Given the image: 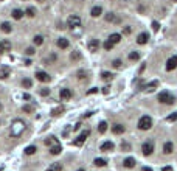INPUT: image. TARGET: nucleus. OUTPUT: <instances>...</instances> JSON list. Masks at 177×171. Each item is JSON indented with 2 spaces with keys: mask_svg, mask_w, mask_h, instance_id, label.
Returning a JSON list of instances; mask_svg holds the SVG:
<instances>
[{
  "mask_svg": "<svg viewBox=\"0 0 177 171\" xmlns=\"http://www.w3.org/2000/svg\"><path fill=\"white\" fill-rule=\"evenodd\" d=\"M124 167L126 168H134L135 167V159L134 157H128V159H124Z\"/></svg>",
  "mask_w": 177,
  "mask_h": 171,
  "instance_id": "nucleus-20",
  "label": "nucleus"
},
{
  "mask_svg": "<svg viewBox=\"0 0 177 171\" xmlns=\"http://www.w3.org/2000/svg\"><path fill=\"white\" fill-rule=\"evenodd\" d=\"M166 121H168V123H173V121H177V112H174V114L168 115V117H166Z\"/></svg>",
  "mask_w": 177,
  "mask_h": 171,
  "instance_id": "nucleus-32",
  "label": "nucleus"
},
{
  "mask_svg": "<svg viewBox=\"0 0 177 171\" xmlns=\"http://www.w3.org/2000/svg\"><path fill=\"white\" fill-rule=\"evenodd\" d=\"M148 41H149V34H148V33H141V34H138V37H137V44H140V45L148 44Z\"/></svg>",
  "mask_w": 177,
  "mask_h": 171,
  "instance_id": "nucleus-12",
  "label": "nucleus"
},
{
  "mask_svg": "<svg viewBox=\"0 0 177 171\" xmlns=\"http://www.w3.org/2000/svg\"><path fill=\"white\" fill-rule=\"evenodd\" d=\"M98 131L101 132V134H104V132L107 131V123H106V121H101V123L98 124Z\"/></svg>",
  "mask_w": 177,
  "mask_h": 171,
  "instance_id": "nucleus-26",
  "label": "nucleus"
},
{
  "mask_svg": "<svg viewBox=\"0 0 177 171\" xmlns=\"http://www.w3.org/2000/svg\"><path fill=\"white\" fill-rule=\"evenodd\" d=\"M158 28H160L158 22H152V30H154V31H158Z\"/></svg>",
  "mask_w": 177,
  "mask_h": 171,
  "instance_id": "nucleus-45",
  "label": "nucleus"
},
{
  "mask_svg": "<svg viewBox=\"0 0 177 171\" xmlns=\"http://www.w3.org/2000/svg\"><path fill=\"white\" fill-rule=\"evenodd\" d=\"M33 42H34V45H42V44H44V37L41 34H37V36L33 37Z\"/></svg>",
  "mask_w": 177,
  "mask_h": 171,
  "instance_id": "nucleus-25",
  "label": "nucleus"
},
{
  "mask_svg": "<svg viewBox=\"0 0 177 171\" xmlns=\"http://www.w3.org/2000/svg\"><path fill=\"white\" fill-rule=\"evenodd\" d=\"M106 20H107V22H117L118 19L115 17L113 13H109V14H106Z\"/></svg>",
  "mask_w": 177,
  "mask_h": 171,
  "instance_id": "nucleus-33",
  "label": "nucleus"
},
{
  "mask_svg": "<svg viewBox=\"0 0 177 171\" xmlns=\"http://www.w3.org/2000/svg\"><path fill=\"white\" fill-rule=\"evenodd\" d=\"M78 75H79V78L82 79V78H84V75H86V73H84V72H79V73H78Z\"/></svg>",
  "mask_w": 177,
  "mask_h": 171,
  "instance_id": "nucleus-54",
  "label": "nucleus"
},
{
  "mask_svg": "<svg viewBox=\"0 0 177 171\" xmlns=\"http://www.w3.org/2000/svg\"><path fill=\"white\" fill-rule=\"evenodd\" d=\"M39 2H45V0H39Z\"/></svg>",
  "mask_w": 177,
  "mask_h": 171,
  "instance_id": "nucleus-60",
  "label": "nucleus"
},
{
  "mask_svg": "<svg viewBox=\"0 0 177 171\" xmlns=\"http://www.w3.org/2000/svg\"><path fill=\"white\" fill-rule=\"evenodd\" d=\"M36 151H37V148H36L34 145H30V146H26V148H25V151H24V152L26 154V156H33V154H34Z\"/></svg>",
  "mask_w": 177,
  "mask_h": 171,
  "instance_id": "nucleus-24",
  "label": "nucleus"
},
{
  "mask_svg": "<svg viewBox=\"0 0 177 171\" xmlns=\"http://www.w3.org/2000/svg\"><path fill=\"white\" fill-rule=\"evenodd\" d=\"M2 109H3V106H2V103H0V112H2Z\"/></svg>",
  "mask_w": 177,
  "mask_h": 171,
  "instance_id": "nucleus-57",
  "label": "nucleus"
},
{
  "mask_svg": "<svg viewBox=\"0 0 177 171\" xmlns=\"http://www.w3.org/2000/svg\"><path fill=\"white\" fill-rule=\"evenodd\" d=\"M41 95H42V97L50 95V89H42V90H41Z\"/></svg>",
  "mask_w": 177,
  "mask_h": 171,
  "instance_id": "nucleus-44",
  "label": "nucleus"
},
{
  "mask_svg": "<svg viewBox=\"0 0 177 171\" xmlns=\"http://www.w3.org/2000/svg\"><path fill=\"white\" fill-rule=\"evenodd\" d=\"M173 2H177V0H173Z\"/></svg>",
  "mask_w": 177,
  "mask_h": 171,
  "instance_id": "nucleus-61",
  "label": "nucleus"
},
{
  "mask_svg": "<svg viewBox=\"0 0 177 171\" xmlns=\"http://www.w3.org/2000/svg\"><path fill=\"white\" fill-rule=\"evenodd\" d=\"M123 33H124V34H131V33H132V28H131V26H126Z\"/></svg>",
  "mask_w": 177,
  "mask_h": 171,
  "instance_id": "nucleus-49",
  "label": "nucleus"
},
{
  "mask_svg": "<svg viewBox=\"0 0 177 171\" xmlns=\"http://www.w3.org/2000/svg\"><path fill=\"white\" fill-rule=\"evenodd\" d=\"M36 79L41 81V82H48L50 81V75L45 73V72H42V70H39V72H36Z\"/></svg>",
  "mask_w": 177,
  "mask_h": 171,
  "instance_id": "nucleus-9",
  "label": "nucleus"
},
{
  "mask_svg": "<svg viewBox=\"0 0 177 171\" xmlns=\"http://www.w3.org/2000/svg\"><path fill=\"white\" fill-rule=\"evenodd\" d=\"M13 17H14L16 20H20L22 17H24V11L19 9V8H16V9L13 11Z\"/></svg>",
  "mask_w": 177,
  "mask_h": 171,
  "instance_id": "nucleus-23",
  "label": "nucleus"
},
{
  "mask_svg": "<svg viewBox=\"0 0 177 171\" xmlns=\"http://www.w3.org/2000/svg\"><path fill=\"white\" fill-rule=\"evenodd\" d=\"M62 111H64V107H58V109H54V111L51 112V115H53V117H58V115H61Z\"/></svg>",
  "mask_w": 177,
  "mask_h": 171,
  "instance_id": "nucleus-39",
  "label": "nucleus"
},
{
  "mask_svg": "<svg viewBox=\"0 0 177 171\" xmlns=\"http://www.w3.org/2000/svg\"><path fill=\"white\" fill-rule=\"evenodd\" d=\"M96 92H98V89H96V87H92V89L87 92V95H92V93H96Z\"/></svg>",
  "mask_w": 177,
  "mask_h": 171,
  "instance_id": "nucleus-48",
  "label": "nucleus"
},
{
  "mask_svg": "<svg viewBox=\"0 0 177 171\" xmlns=\"http://www.w3.org/2000/svg\"><path fill=\"white\" fill-rule=\"evenodd\" d=\"M78 171H86V170H82V168H79V170H78Z\"/></svg>",
  "mask_w": 177,
  "mask_h": 171,
  "instance_id": "nucleus-58",
  "label": "nucleus"
},
{
  "mask_svg": "<svg viewBox=\"0 0 177 171\" xmlns=\"http://www.w3.org/2000/svg\"><path fill=\"white\" fill-rule=\"evenodd\" d=\"M151 126H152V118L149 117V115H143V117L138 120V128H140L141 131L151 129Z\"/></svg>",
  "mask_w": 177,
  "mask_h": 171,
  "instance_id": "nucleus-2",
  "label": "nucleus"
},
{
  "mask_svg": "<svg viewBox=\"0 0 177 171\" xmlns=\"http://www.w3.org/2000/svg\"><path fill=\"white\" fill-rule=\"evenodd\" d=\"M53 61H56V54H51V56H50L45 62H53Z\"/></svg>",
  "mask_w": 177,
  "mask_h": 171,
  "instance_id": "nucleus-46",
  "label": "nucleus"
},
{
  "mask_svg": "<svg viewBox=\"0 0 177 171\" xmlns=\"http://www.w3.org/2000/svg\"><path fill=\"white\" fill-rule=\"evenodd\" d=\"M71 95H73V93H71V90L67 89V87H64V89L59 90V98H61V100H64V101L65 100H70Z\"/></svg>",
  "mask_w": 177,
  "mask_h": 171,
  "instance_id": "nucleus-8",
  "label": "nucleus"
},
{
  "mask_svg": "<svg viewBox=\"0 0 177 171\" xmlns=\"http://www.w3.org/2000/svg\"><path fill=\"white\" fill-rule=\"evenodd\" d=\"M173 151H174V145H173L171 142H166V143L163 145V152H165V154H171Z\"/></svg>",
  "mask_w": 177,
  "mask_h": 171,
  "instance_id": "nucleus-19",
  "label": "nucleus"
},
{
  "mask_svg": "<svg viewBox=\"0 0 177 171\" xmlns=\"http://www.w3.org/2000/svg\"><path fill=\"white\" fill-rule=\"evenodd\" d=\"M22 111H24V112H26V114H31V112H33V107L30 106V104H25V106L22 107Z\"/></svg>",
  "mask_w": 177,
  "mask_h": 171,
  "instance_id": "nucleus-38",
  "label": "nucleus"
},
{
  "mask_svg": "<svg viewBox=\"0 0 177 171\" xmlns=\"http://www.w3.org/2000/svg\"><path fill=\"white\" fill-rule=\"evenodd\" d=\"M22 98H24V100H26V101H28V100H30L31 97L28 95V93H24V95H22Z\"/></svg>",
  "mask_w": 177,
  "mask_h": 171,
  "instance_id": "nucleus-51",
  "label": "nucleus"
},
{
  "mask_svg": "<svg viewBox=\"0 0 177 171\" xmlns=\"http://www.w3.org/2000/svg\"><path fill=\"white\" fill-rule=\"evenodd\" d=\"M109 89H110V87H104V89H103V93H109Z\"/></svg>",
  "mask_w": 177,
  "mask_h": 171,
  "instance_id": "nucleus-53",
  "label": "nucleus"
},
{
  "mask_svg": "<svg viewBox=\"0 0 177 171\" xmlns=\"http://www.w3.org/2000/svg\"><path fill=\"white\" fill-rule=\"evenodd\" d=\"M163 171H171V168H169V167H165V168H163Z\"/></svg>",
  "mask_w": 177,
  "mask_h": 171,
  "instance_id": "nucleus-56",
  "label": "nucleus"
},
{
  "mask_svg": "<svg viewBox=\"0 0 177 171\" xmlns=\"http://www.w3.org/2000/svg\"><path fill=\"white\" fill-rule=\"evenodd\" d=\"M113 45H115V44H112V42H110L109 39H107L106 42H104V48H106V50H112V48H113Z\"/></svg>",
  "mask_w": 177,
  "mask_h": 171,
  "instance_id": "nucleus-37",
  "label": "nucleus"
},
{
  "mask_svg": "<svg viewBox=\"0 0 177 171\" xmlns=\"http://www.w3.org/2000/svg\"><path fill=\"white\" fill-rule=\"evenodd\" d=\"M90 135V129H86V131H82L81 134H79V137L76 140H73V145L75 146H82L84 145V142H86V139Z\"/></svg>",
  "mask_w": 177,
  "mask_h": 171,
  "instance_id": "nucleus-5",
  "label": "nucleus"
},
{
  "mask_svg": "<svg viewBox=\"0 0 177 171\" xmlns=\"http://www.w3.org/2000/svg\"><path fill=\"white\" fill-rule=\"evenodd\" d=\"M90 14H92V17H99V16L103 14V8L101 6H93L92 11H90Z\"/></svg>",
  "mask_w": 177,
  "mask_h": 171,
  "instance_id": "nucleus-18",
  "label": "nucleus"
},
{
  "mask_svg": "<svg viewBox=\"0 0 177 171\" xmlns=\"http://www.w3.org/2000/svg\"><path fill=\"white\" fill-rule=\"evenodd\" d=\"M109 41L112 44H118L121 41V34H118V33H112V34L109 36Z\"/></svg>",
  "mask_w": 177,
  "mask_h": 171,
  "instance_id": "nucleus-22",
  "label": "nucleus"
},
{
  "mask_svg": "<svg viewBox=\"0 0 177 171\" xmlns=\"http://www.w3.org/2000/svg\"><path fill=\"white\" fill-rule=\"evenodd\" d=\"M121 148H123L124 151H128V150H131V145H129V143H123V145H121Z\"/></svg>",
  "mask_w": 177,
  "mask_h": 171,
  "instance_id": "nucleus-47",
  "label": "nucleus"
},
{
  "mask_svg": "<svg viewBox=\"0 0 177 171\" xmlns=\"http://www.w3.org/2000/svg\"><path fill=\"white\" fill-rule=\"evenodd\" d=\"M93 163H95L96 165V167H106V160H104V159H95V162H93Z\"/></svg>",
  "mask_w": 177,
  "mask_h": 171,
  "instance_id": "nucleus-31",
  "label": "nucleus"
},
{
  "mask_svg": "<svg viewBox=\"0 0 177 171\" xmlns=\"http://www.w3.org/2000/svg\"><path fill=\"white\" fill-rule=\"evenodd\" d=\"M0 30H2L3 33H11L13 31V26H11L9 22H3V24L0 25Z\"/></svg>",
  "mask_w": 177,
  "mask_h": 171,
  "instance_id": "nucleus-21",
  "label": "nucleus"
},
{
  "mask_svg": "<svg viewBox=\"0 0 177 171\" xmlns=\"http://www.w3.org/2000/svg\"><path fill=\"white\" fill-rule=\"evenodd\" d=\"M3 47H5V52H9L11 50V42L9 41H3Z\"/></svg>",
  "mask_w": 177,
  "mask_h": 171,
  "instance_id": "nucleus-40",
  "label": "nucleus"
},
{
  "mask_svg": "<svg viewBox=\"0 0 177 171\" xmlns=\"http://www.w3.org/2000/svg\"><path fill=\"white\" fill-rule=\"evenodd\" d=\"M101 78H103V79H112V78H113V73H110V72H103Z\"/></svg>",
  "mask_w": 177,
  "mask_h": 171,
  "instance_id": "nucleus-34",
  "label": "nucleus"
},
{
  "mask_svg": "<svg viewBox=\"0 0 177 171\" xmlns=\"http://www.w3.org/2000/svg\"><path fill=\"white\" fill-rule=\"evenodd\" d=\"M141 151H143L145 156H151V154L154 152V143L152 142H145L143 146H141Z\"/></svg>",
  "mask_w": 177,
  "mask_h": 171,
  "instance_id": "nucleus-6",
  "label": "nucleus"
},
{
  "mask_svg": "<svg viewBox=\"0 0 177 171\" xmlns=\"http://www.w3.org/2000/svg\"><path fill=\"white\" fill-rule=\"evenodd\" d=\"M25 131V123L22 120H14L13 123H11V135L13 137H19L22 132Z\"/></svg>",
  "mask_w": 177,
  "mask_h": 171,
  "instance_id": "nucleus-1",
  "label": "nucleus"
},
{
  "mask_svg": "<svg viewBox=\"0 0 177 171\" xmlns=\"http://www.w3.org/2000/svg\"><path fill=\"white\" fill-rule=\"evenodd\" d=\"M25 53L28 54V56H31V54H34V48H33V47H28V48L25 50Z\"/></svg>",
  "mask_w": 177,
  "mask_h": 171,
  "instance_id": "nucleus-43",
  "label": "nucleus"
},
{
  "mask_svg": "<svg viewBox=\"0 0 177 171\" xmlns=\"http://www.w3.org/2000/svg\"><path fill=\"white\" fill-rule=\"evenodd\" d=\"M47 171H53V170H51V168H48V170H47Z\"/></svg>",
  "mask_w": 177,
  "mask_h": 171,
  "instance_id": "nucleus-59",
  "label": "nucleus"
},
{
  "mask_svg": "<svg viewBox=\"0 0 177 171\" xmlns=\"http://www.w3.org/2000/svg\"><path fill=\"white\" fill-rule=\"evenodd\" d=\"M58 47L61 48V50H65V48H69V39H65V37H61V39H58Z\"/></svg>",
  "mask_w": 177,
  "mask_h": 171,
  "instance_id": "nucleus-14",
  "label": "nucleus"
},
{
  "mask_svg": "<svg viewBox=\"0 0 177 171\" xmlns=\"http://www.w3.org/2000/svg\"><path fill=\"white\" fill-rule=\"evenodd\" d=\"M129 59L131 61H138V59H140V53H138V52H131L129 53Z\"/></svg>",
  "mask_w": 177,
  "mask_h": 171,
  "instance_id": "nucleus-29",
  "label": "nucleus"
},
{
  "mask_svg": "<svg viewBox=\"0 0 177 171\" xmlns=\"http://www.w3.org/2000/svg\"><path fill=\"white\" fill-rule=\"evenodd\" d=\"M9 73H11V69L8 65H2V67H0V78L2 79H6L9 76Z\"/></svg>",
  "mask_w": 177,
  "mask_h": 171,
  "instance_id": "nucleus-11",
  "label": "nucleus"
},
{
  "mask_svg": "<svg viewBox=\"0 0 177 171\" xmlns=\"http://www.w3.org/2000/svg\"><path fill=\"white\" fill-rule=\"evenodd\" d=\"M0 171H2V168H0Z\"/></svg>",
  "mask_w": 177,
  "mask_h": 171,
  "instance_id": "nucleus-62",
  "label": "nucleus"
},
{
  "mask_svg": "<svg viewBox=\"0 0 177 171\" xmlns=\"http://www.w3.org/2000/svg\"><path fill=\"white\" fill-rule=\"evenodd\" d=\"M79 58H81V53H79V52H73V53L70 54V59H71V61H78Z\"/></svg>",
  "mask_w": 177,
  "mask_h": 171,
  "instance_id": "nucleus-35",
  "label": "nucleus"
},
{
  "mask_svg": "<svg viewBox=\"0 0 177 171\" xmlns=\"http://www.w3.org/2000/svg\"><path fill=\"white\" fill-rule=\"evenodd\" d=\"M5 52V47H3V41H0V54Z\"/></svg>",
  "mask_w": 177,
  "mask_h": 171,
  "instance_id": "nucleus-50",
  "label": "nucleus"
},
{
  "mask_svg": "<svg viewBox=\"0 0 177 171\" xmlns=\"http://www.w3.org/2000/svg\"><path fill=\"white\" fill-rule=\"evenodd\" d=\"M165 69H166L168 72L177 69V56H171V58L166 61V65H165Z\"/></svg>",
  "mask_w": 177,
  "mask_h": 171,
  "instance_id": "nucleus-7",
  "label": "nucleus"
},
{
  "mask_svg": "<svg viewBox=\"0 0 177 171\" xmlns=\"http://www.w3.org/2000/svg\"><path fill=\"white\" fill-rule=\"evenodd\" d=\"M87 47H88V50H90L92 53H95L98 52V48H99V41L98 39H90L87 44Z\"/></svg>",
  "mask_w": 177,
  "mask_h": 171,
  "instance_id": "nucleus-10",
  "label": "nucleus"
},
{
  "mask_svg": "<svg viewBox=\"0 0 177 171\" xmlns=\"http://www.w3.org/2000/svg\"><path fill=\"white\" fill-rule=\"evenodd\" d=\"M50 168H51L53 171H62V165H61V163H53Z\"/></svg>",
  "mask_w": 177,
  "mask_h": 171,
  "instance_id": "nucleus-36",
  "label": "nucleus"
},
{
  "mask_svg": "<svg viewBox=\"0 0 177 171\" xmlns=\"http://www.w3.org/2000/svg\"><path fill=\"white\" fill-rule=\"evenodd\" d=\"M157 100L162 103V104H174L176 101V98L171 95L169 92H162V93H158V97H157Z\"/></svg>",
  "mask_w": 177,
  "mask_h": 171,
  "instance_id": "nucleus-3",
  "label": "nucleus"
},
{
  "mask_svg": "<svg viewBox=\"0 0 177 171\" xmlns=\"http://www.w3.org/2000/svg\"><path fill=\"white\" fill-rule=\"evenodd\" d=\"M70 129H73V126H67V128L64 129V132H62V135H64V137H67V135H69V132H70Z\"/></svg>",
  "mask_w": 177,
  "mask_h": 171,
  "instance_id": "nucleus-42",
  "label": "nucleus"
},
{
  "mask_svg": "<svg viewBox=\"0 0 177 171\" xmlns=\"http://www.w3.org/2000/svg\"><path fill=\"white\" fill-rule=\"evenodd\" d=\"M143 171H152L151 168H148V167H145V168H143Z\"/></svg>",
  "mask_w": 177,
  "mask_h": 171,
  "instance_id": "nucleus-55",
  "label": "nucleus"
},
{
  "mask_svg": "<svg viewBox=\"0 0 177 171\" xmlns=\"http://www.w3.org/2000/svg\"><path fill=\"white\" fill-rule=\"evenodd\" d=\"M67 26H70L71 30L79 28V26H81V17H79V16H76V14L70 16V17L67 19Z\"/></svg>",
  "mask_w": 177,
  "mask_h": 171,
  "instance_id": "nucleus-4",
  "label": "nucleus"
},
{
  "mask_svg": "<svg viewBox=\"0 0 177 171\" xmlns=\"http://www.w3.org/2000/svg\"><path fill=\"white\" fill-rule=\"evenodd\" d=\"M79 128H81V123H76V124L73 126V131H78Z\"/></svg>",
  "mask_w": 177,
  "mask_h": 171,
  "instance_id": "nucleus-52",
  "label": "nucleus"
},
{
  "mask_svg": "<svg viewBox=\"0 0 177 171\" xmlns=\"http://www.w3.org/2000/svg\"><path fill=\"white\" fill-rule=\"evenodd\" d=\"M113 148H115V145L112 142H104L101 145V151H113Z\"/></svg>",
  "mask_w": 177,
  "mask_h": 171,
  "instance_id": "nucleus-17",
  "label": "nucleus"
},
{
  "mask_svg": "<svg viewBox=\"0 0 177 171\" xmlns=\"http://www.w3.org/2000/svg\"><path fill=\"white\" fill-rule=\"evenodd\" d=\"M61 151H62V146H61V143H54V145L50 146V152H51L53 156H58Z\"/></svg>",
  "mask_w": 177,
  "mask_h": 171,
  "instance_id": "nucleus-13",
  "label": "nucleus"
},
{
  "mask_svg": "<svg viewBox=\"0 0 177 171\" xmlns=\"http://www.w3.org/2000/svg\"><path fill=\"white\" fill-rule=\"evenodd\" d=\"M124 131H126V128H124L123 124H113V126H112V132H113V134H117V135L123 134Z\"/></svg>",
  "mask_w": 177,
  "mask_h": 171,
  "instance_id": "nucleus-15",
  "label": "nucleus"
},
{
  "mask_svg": "<svg viewBox=\"0 0 177 171\" xmlns=\"http://www.w3.org/2000/svg\"><path fill=\"white\" fill-rule=\"evenodd\" d=\"M54 143H59L56 137H50V139H45V145H47V146H51V145H54Z\"/></svg>",
  "mask_w": 177,
  "mask_h": 171,
  "instance_id": "nucleus-27",
  "label": "nucleus"
},
{
  "mask_svg": "<svg viewBox=\"0 0 177 171\" xmlns=\"http://www.w3.org/2000/svg\"><path fill=\"white\" fill-rule=\"evenodd\" d=\"M112 65H113L115 69H120V67H121V61H120V59H115V61H112Z\"/></svg>",
  "mask_w": 177,
  "mask_h": 171,
  "instance_id": "nucleus-41",
  "label": "nucleus"
},
{
  "mask_svg": "<svg viewBox=\"0 0 177 171\" xmlns=\"http://www.w3.org/2000/svg\"><path fill=\"white\" fill-rule=\"evenodd\" d=\"M157 86H158V81H151V82H148V84L143 87V90H146V92H152Z\"/></svg>",
  "mask_w": 177,
  "mask_h": 171,
  "instance_id": "nucleus-16",
  "label": "nucleus"
},
{
  "mask_svg": "<svg viewBox=\"0 0 177 171\" xmlns=\"http://www.w3.org/2000/svg\"><path fill=\"white\" fill-rule=\"evenodd\" d=\"M22 86H24L25 89H30V87L33 86V81H31V79H28V78H25L24 81H22Z\"/></svg>",
  "mask_w": 177,
  "mask_h": 171,
  "instance_id": "nucleus-30",
  "label": "nucleus"
},
{
  "mask_svg": "<svg viewBox=\"0 0 177 171\" xmlns=\"http://www.w3.org/2000/svg\"><path fill=\"white\" fill-rule=\"evenodd\" d=\"M25 14L28 16V17H34V16H36V9L33 8V6H30V8H26V11H25Z\"/></svg>",
  "mask_w": 177,
  "mask_h": 171,
  "instance_id": "nucleus-28",
  "label": "nucleus"
}]
</instances>
